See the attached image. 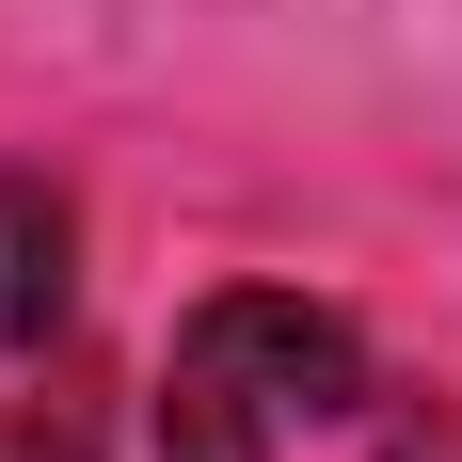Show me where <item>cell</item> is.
<instances>
[{
  "mask_svg": "<svg viewBox=\"0 0 462 462\" xmlns=\"http://www.w3.org/2000/svg\"><path fill=\"white\" fill-rule=\"evenodd\" d=\"M80 319V208L48 176H0V351H48Z\"/></svg>",
  "mask_w": 462,
  "mask_h": 462,
  "instance_id": "obj_2",
  "label": "cell"
},
{
  "mask_svg": "<svg viewBox=\"0 0 462 462\" xmlns=\"http://www.w3.org/2000/svg\"><path fill=\"white\" fill-rule=\"evenodd\" d=\"M367 399V335L303 303V287H224L191 303L176 367H160V462H287Z\"/></svg>",
  "mask_w": 462,
  "mask_h": 462,
  "instance_id": "obj_1",
  "label": "cell"
}]
</instances>
